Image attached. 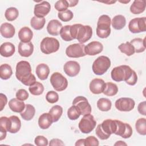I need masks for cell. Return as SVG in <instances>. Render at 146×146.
<instances>
[{
  "mask_svg": "<svg viewBox=\"0 0 146 146\" xmlns=\"http://www.w3.org/2000/svg\"><path fill=\"white\" fill-rule=\"evenodd\" d=\"M33 36V33L28 27H23L18 32V38L21 42L27 43L30 42Z\"/></svg>",
  "mask_w": 146,
  "mask_h": 146,
  "instance_id": "obj_25",
  "label": "cell"
},
{
  "mask_svg": "<svg viewBox=\"0 0 146 146\" xmlns=\"http://www.w3.org/2000/svg\"><path fill=\"white\" fill-rule=\"evenodd\" d=\"M70 27H71V25H66L62 27L60 30L59 34L62 39L64 41L68 42L73 40L71 35Z\"/></svg>",
  "mask_w": 146,
  "mask_h": 146,
  "instance_id": "obj_41",
  "label": "cell"
},
{
  "mask_svg": "<svg viewBox=\"0 0 146 146\" xmlns=\"http://www.w3.org/2000/svg\"><path fill=\"white\" fill-rule=\"evenodd\" d=\"M80 115V112L74 105H72L67 110V116L68 119L71 120H75L78 119Z\"/></svg>",
  "mask_w": 146,
  "mask_h": 146,
  "instance_id": "obj_42",
  "label": "cell"
},
{
  "mask_svg": "<svg viewBox=\"0 0 146 146\" xmlns=\"http://www.w3.org/2000/svg\"><path fill=\"white\" fill-rule=\"evenodd\" d=\"M72 105L75 106L80 112L81 115H85L91 113L92 108L87 98L82 96L76 97L72 101Z\"/></svg>",
  "mask_w": 146,
  "mask_h": 146,
  "instance_id": "obj_12",
  "label": "cell"
},
{
  "mask_svg": "<svg viewBox=\"0 0 146 146\" xmlns=\"http://www.w3.org/2000/svg\"><path fill=\"white\" fill-rule=\"evenodd\" d=\"M35 72L39 79L44 80H46L48 76L50 73V68L46 64L40 63L36 66Z\"/></svg>",
  "mask_w": 146,
  "mask_h": 146,
  "instance_id": "obj_26",
  "label": "cell"
},
{
  "mask_svg": "<svg viewBox=\"0 0 146 146\" xmlns=\"http://www.w3.org/2000/svg\"><path fill=\"white\" fill-rule=\"evenodd\" d=\"M50 81L53 88L57 91H62L68 86L67 79L58 72H54L51 75Z\"/></svg>",
  "mask_w": 146,
  "mask_h": 146,
  "instance_id": "obj_8",
  "label": "cell"
},
{
  "mask_svg": "<svg viewBox=\"0 0 146 146\" xmlns=\"http://www.w3.org/2000/svg\"><path fill=\"white\" fill-rule=\"evenodd\" d=\"M51 10V6L47 1H41L34 6V14L38 18H44L47 15Z\"/></svg>",
  "mask_w": 146,
  "mask_h": 146,
  "instance_id": "obj_15",
  "label": "cell"
},
{
  "mask_svg": "<svg viewBox=\"0 0 146 146\" xmlns=\"http://www.w3.org/2000/svg\"><path fill=\"white\" fill-rule=\"evenodd\" d=\"M15 76L22 84L27 86H30L36 82L35 76L31 73L30 63L26 60H21L17 64Z\"/></svg>",
  "mask_w": 146,
  "mask_h": 146,
  "instance_id": "obj_2",
  "label": "cell"
},
{
  "mask_svg": "<svg viewBox=\"0 0 146 146\" xmlns=\"http://www.w3.org/2000/svg\"><path fill=\"white\" fill-rule=\"evenodd\" d=\"M115 120L116 122V129L115 134L124 139L130 137L133 132L131 126L128 123H123L117 120Z\"/></svg>",
  "mask_w": 146,
  "mask_h": 146,
  "instance_id": "obj_14",
  "label": "cell"
},
{
  "mask_svg": "<svg viewBox=\"0 0 146 146\" xmlns=\"http://www.w3.org/2000/svg\"><path fill=\"white\" fill-rule=\"evenodd\" d=\"M121 3H129L130 2V1H119Z\"/></svg>",
  "mask_w": 146,
  "mask_h": 146,
  "instance_id": "obj_58",
  "label": "cell"
},
{
  "mask_svg": "<svg viewBox=\"0 0 146 146\" xmlns=\"http://www.w3.org/2000/svg\"><path fill=\"white\" fill-rule=\"evenodd\" d=\"M0 32L2 36L5 38H11L15 33V27L10 23L5 22L1 25Z\"/></svg>",
  "mask_w": 146,
  "mask_h": 146,
  "instance_id": "obj_21",
  "label": "cell"
},
{
  "mask_svg": "<svg viewBox=\"0 0 146 146\" xmlns=\"http://www.w3.org/2000/svg\"><path fill=\"white\" fill-rule=\"evenodd\" d=\"M46 23L44 18H38L35 16L33 17L30 21L31 26L35 30H39L42 29Z\"/></svg>",
  "mask_w": 146,
  "mask_h": 146,
  "instance_id": "obj_36",
  "label": "cell"
},
{
  "mask_svg": "<svg viewBox=\"0 0 146 146\" xmlns=\"http://www.w3.org/2000/svg\"><path fill=\"white\" fill-rule=\"evenodd\" d=\"M18 53L21 56L29 57L31 56L34 51L33 44L31 42H20L18 44Z\"/></svg>",
  "mask_w": 146,
  "mask_h": 146,
  "instance_id": "obj_19",
  "label": "cell"
},
{
  "mask_svg": "<svg viewBox=\"0 0 146 146\" xmlns=\"http://www.w3.org/2000/svg\"><path fill=\"white\" fill-rule=\"evenodd\" d=\"M48 113L51 116L53 122H56L60 118L63 113V108L59 105H55L51 107Z\"/></svg>",
  "mask_w": 146,
  "mask_h": 146,
  "instance_id": "obj_33",
  "label": "cell"
},
{
  "mask_svg": "<svg viewBox=\"0 0 146 146\" xmlns=\"http://www.w3.org/2000/svg\"><path fill=\"white\" fill-rule=\"evenodd\" d=\"M62 24L57 19H52L48 23L47 31L48 33L53 36H57L60 34Z\"/></svg>",
  "mask_w": 146,
  "mask_h": 146,
  "instance_id": "obj_20",
  "label": "cell"
},
{
  "mask_svg": "<svg viewBox=\"0 0 146 146\" xmlns=\"http://www.w3.org/2000/svg\"><path fill=\"white\" fill-rule=\"evenodd\" d=\"M15 51V46L11 42H5L0 47V54L2 56L8 58L14 55Z\"/></svg>",
  "mask_w": 146,
  "mask_h": 146,
  "instance_id": "obj_22",
  "label": "cell"
},
{
  "mask_svg": "<svg viewBox=\"0 0 146 146\" xmlns=\"http://www.w3.org/2000/svg\"><path fill=\"white\" fill-rule=\"evenodd\" d=\"M105 82L99 78H95L91 80L90 83L89 88L92 93L94 94H99L103 92L106 87Z\"/></svg>",
  "mask_w": 146,
  "mask_h": 146,
  "instance_id": "obj_18",
  "label": "cell"
},
{
  "mask_svg": "<svg viewBox=\"0 0 146 146\" xmlns=\"http://www.w3.org/2000/svg\"><path fill=\"white\" fill-rule=\"evenodd\" d=\"M85 45L81 43H74L69 45L66 50V54L70 58H80L86 54L84 52Z\"/></svg>",
  "mask_w": 146,
  "mask_h": 146,
  "instance_id": "obj_11",
  "label": "cell"
},
{
  "mask_svg": "<svg viewBox=\"0 0 146 146\" xmlns=\"http://www.w3.org/2000/svg\"><path fill=\"white\" fill-rule=\"evenodd\" d=\"M52 123V118L49 113H43L38 119V125L43 129L48 128Z\"/></svg>",
  "mask_w": 146,
  "mask_h": 146,
  "instance_id": "obj_24",
  "label": "cell"
},
{
  "mask_svg": "<svg viewBox=\"0 0 146 146\" xmlns=\"http://www.w3.org/2000/svg\"><path fill=\"white\" fill-rule=\"evenodd\" d=\"M135 128L136 131L141 135L145 136L146 135V119L145 118L139 119L135 124Z\"/></svg>",
  "mask_w": 146,
  "mask_h": 146,
  "instance_id": "obj_40",
  "label": "cell"
},
{
  "mask_svg": "<svg viewBox=\"0 0 146 146\" xmlns=\"http://www.w3.org/2000/svg\"><path fill=\"white\" fill-rule=\"evenodd\" d=\"M10 127V118L6 116H2L0 118V129L9 131Z\"/></svg>",
  "mask_w": 146,
  "mask_h": 146,
  "instance_id": "obj_46",
  "label": "cell"
},
{
  "mask_svg": "<svg viewBox=\"0 0 146 146\" xmlns=\"http://www.w3.org/2000/svg\"><path fill=\"white\" fill-rule=\"evenodd\" d=\"M118 92V87L117 85L112 82H107L106 87L103 93L108 96H112L117 94Z\"/></svg>",
  "mask_w": 146,
  "mask_h": 146,
  "instance_id": "obj_34",
  "label": "cell"
},
{
  "mask_svg": "<svg viewBox=\"0 0 146 146\" xmlns=\"http://www.w3.org/2000/svg\"><path fill=\"white\" fill-rule=\"evenodd\" d=\"M29 90L32 95L38 96L43 92L44 87L41 83L36 82L35 83L29 87Z\"/></svg>",
  "mask_w": 146,
  "mask_h": 146,
  "instance_id": "obj_38",
  "label": "cell"
},
{
  "mask_svg": "<svg viewBox=\"0 0 146 146\" xmlns=\"http://www.w3.org/2000/svg\"><path fill=\"white\" fill-rule=\"evenodd\" d=\"M96 121L95 120L94 116L89 113L83 115L79 123L78 127L80 131L83 133H89L95 128Z\"/></svg>",
  "mask_w": 146,
  "mask_h": 146,
  "instance_id": "obj_7",
  "label": "cell"
},
{
  "mask_svg": "<svg viewBox=\"0 0 146 146\" xmlns=\"http://www.w3.org/2000/svg\"><path fill=\"white\" fill-rule=\"evenodd\" d=\"M68 2V5H69V7H74L79 2L78 1H72V0H68L67 1Z\"/></svg>",
  "mask_w": 146,
  "mask_h": 146,
  "instance_id": "obj_55",
  "label": "cell"
},
{
  "mask_svg": "<svg viewBox=\"0 0 146 146\" xmlns=\"http://www.w3.org/2000/svg\"><path fill=\"white\" fill-rule=\"evenodd\" d=\"M145 9V0H135L130 6V11L132 14H139L144 11Z\"/></svg>",
  "mask_w": 146,
  "mask_h": 146,
  "instance_id": "obj_27",
  "label": "cell"
},
{
  "mask_svg": "<svg viewBox=\"0 0 146 146\" xmlns=\"http://www.w3.org/2000/svg\"><path fill=\"white\" fill-rule=\"evenodd\" d=\"M35 113V109L33 106L30 104H26L25 110L21 113L22 118L26 121L31 120L34 116Z\"/></svg>",
  "mask_w": 146,
  "mask_h": 146,
  "instance_id": "obj_30",
  "label": "cell"
},
{
  "mask_svg": "<svg viewBox=\"0 0 146 146\" xmlns=\"http://www.w3.org/2000/svg\"><path fill=\"white\" fill-rule=\"evenodd\" d=\"M10 118V127L9 131L11 133L18 132L21 127V121L19 118L15 115L11 116Z\"/></svg>",
  "mask_w": 146,
  "mask_h": 146,
  "instance_id": "obj_28",
  "label": "cell"
},
{
  "mask_svg": "<svg viewBox=\"0 0 146 146\" xmlns=\"http://www.w3.org/2000/svg\"><path fill=\"white\" fill-rule=\"evenodd\" d=\"M63 70L66 74L68 76L74 77L79 74L80 70V66L78 62L76 61L70 60L64 64Z\"/></svg>",
  "mask_w": 146,
  "mask_h": 146,
  "instance_id": "obj_16",
  "label": "cell"
},
{
  "mask_svg": "<svg viewBox=\"0 0 146 146\" xmlns=\"http://www.w3.org/2000/svg\"><path fill=\"white\" fill-rule=\"evenodd\" d=\"M138 112L144 116L146 115V102L145 101H143L140 102L137 106Z\"/></svg>",
  "mask_w": 146,
  "mask_h": 146,
  "instance_id": "obj_50",
  "label": "cell"
},
{
  "mask_svg": "<svg viewBox=\"0 0 146 146\" xmlns=\"http://www.w3.org/2000/svg\"><path fill=\"white\" fill-rule=\"evenodd\" d=\"M99 143L98 140L94 136H90L85 139V146H92V145H99Z\"/></svg>",
  "mask_w": 146,
  "mask_h": 146,
  "instance_id": "obj_49",
  "label": "cell"
},
{
  "mask_svg": "<svg viewBox=\"0 0 146 146\" xmlns=\"http://www.w3.org/2000/svg\"><path fill=\"white\" fill-rule=\"evenodd\" d=\"M135 105V102L130 98H121L118 99L115 103V107L120 111L128 112L132 110Z\"/></svg>",
  "mask_w": 146,
  "mask_h": 146,
  "instance_id": "obj_13",
  "label": "cell"
},
{
  "mask_svg": "<svg viewBox=\"0 0 146 146\" xmlns=\"http://www.w3.org/2000/svg\"><path fill=\"white\" fill-rule=\"evenodd\" d=\"M54 7L57 11L59 12H62L67 10L68 7H69V5L67 1L59 0L56 2Z\"/></svg>",
  "mask_w": 146,
  "mask_h": 146,
  "instance_id": "obj_44",
  "label": "cell"
},
{
  "mask_svg": "<svg viewBox=\"0 0 146 146\" xmlns=\"http://www.w3.org/2000/svg\"><path fill=\"white\" fill-rule=\"evenodd\" d=\"M116 129V120L107 119L97 126L95 132L97 136L101 140H107L111 134L115 133Z\"/></svg>",
  "mask_w": 146,
  "mask_h": 146,
  "instance_id": "obj_3",
  "label": "cell"
},
{
  "mask_svg": "<svg viewBox=\"0 0 146 146\" xmlns=\"http://www.w3.org/2000/svg\"><path fill=\"white\" fill-rule=\"evenodd\" d=\"M58 17L63 22H68L73 18L74 14L71 10L67 9L64 11L59 12Z\"/></svg>",
  "mask_w": 146,
  "mask_h": 146,
  "instance_id": "obj_43",
  "label": "cell"
},
{
  "mask_svg": "<svg viewBox=\"0 0 146 146\" xmlns=\"http://www.w3.org/2000/svg\"><path fill=\"white\" fill-rule=\"evenodd\" d=\"M111 24L113 29L117 30H121L123 29L125 26V18L122 15H117L112 18Z\"/></svg>",
  "mask_w": 146,
  "mask_h": 146,
  "instance_id": "obj_31",
  "label": "cell"
},
{
  "mask_svg": "<svg viewBox=\"0 0 146 146\" xmlns=\"http://www.w3.org/2000/svg\"><path fill=\"white\" fill-rule=\"evenodd\" d=\"M76 146L80 145V146H85V139H80L78 140L75 144Z\"/></svg>",
  "mask_w": 146,
  "mask_h": 146,
  "instance_id": "obj_53",
  "label": "cell"
},
{
  "mask_svg": "<svg viewBox=\"0 0 146 146\" xmlns=\"http://www.w3.org/2000/svg\"><path fill=\"white\" fill-rule=\"evenodd\" d=\"M34 143L38 146H46L48 145V140L44 136L39 135L35 137Z\"/></svg>",
  "mask_w": 146,
  "mask_h": 146,
  "instance_id": "obj_47",
  "label": "cell"
},
{
  "mask_svg": "<svg viewBox=\"0 0 146 146\" xmlns=\"http://www.w3.org/2000/svg\"><path fill=\"white\" fill-rule=\"evenodd\" d=\"M7 102V98L6 96L1 93L0 94V105H1V111H2L5 106H6V103Z\"/></svg>",
  "mask_w": 146,
  "mask_h": 146,
  "instance_id": "obj_51",
  "label": "cell"
},
{
  "mask_svg": "<svg viewBox=\"0 0 146 146\" xmlns=\"http://www.w3.org/2000/svg\"><path fill=\"white\" fill-rule=\"evenodd\" d=\"M145 38L143 39L140 38H136L132 39L129 43L133 46L135 52L140 53L144 52L145 50Z\"/></svg>",
  "mask_w": 146,
  "mask_h": 146,
  "instance_id": "obj_29",
  "label": "cell"
},
{
  "mask_svg": "<svg viewBox=\"0 0 146 146\" xmlns=\"http://www.w3.org/2000/svg\"><path fill=\"white\" fill-rule=\"evenodd\" d=\"M116 1H105V2H103V3H108V4H112V3H115Z\"/></svg>",
  "mask_w": 146,
  "mask_h": 146,
  "instance_id": "obj_57",
  "label": "cell"
},
{
  "mask_svg": "<svg viewBox=\"0 0 146 146\" xmlns=\"http://www.w3.org/2000/svg\"><path fill=\"white\" fill-rule=\"evenodd\" d=\"M111 76L115 82L125 81L130 86H134L137 81V76L135 71L127 65H121L113 68Z\"/></svg>",
  "mask_w": 146,
  "mask_h": 146,
  "instance_id": "obj_1",
  "label": "cell"
},
{
  "mask_svg": "<svg viewBox=\"0 0 146 146\" xmlns=\"http://www.w3.org/2000/svg\"><path fill=\"white\" fill-rule=\"evenodd\" d=\"M111 66L110 58L106 56H100L94 62L92 69L94 73L98 75L104 74Z\"/></svg>",
  "mask_w": 146,
  "mask_h": 146,
  "instance_id": "obj_5",
  "label": "cell"
},
{
  "mask_svg": "<svg viewBox=\"0 0 146 146\" xmlns=\"http://www.w3.org/2000/svg\"><path fill=\"white\" fill-rule=\"evenodd\" d=\"M50 146H55V145H64V143L62 140L59 139H52L50 140L49 143Z\"/></svg>",
  "mask_w": 146,
  "mask_h": 146,
  "instance_id": "obj_52",
  "label": "cell"
},
{
  "mask_svg": "<svg viewBox=\"0 0 146 146\" xmlns=\"http://www.w3.org/2000/svg\"><path fill=\"white\" fill-rule=\"evenodd\" d=\"M110 17L107 15H101L98 21L96 35L100 38H107L111 34Z\"/></svg>",
  "mask_w": 146,
  "mask_h": 146,
  "instance_id": "obj_4",
  "label": "cell"
},
{
  "mask_svg": "<svg viewBox=\"0 0 146 146\" xmlns=\"http://www.w3.org/2000/svg\"><path fill=\"white\" fill-rule=\"evenodd\" d=\"M0 132H1V136H0V140L2 141V140H3L4 139L6 138V134H7V131L2 130V129H0Z\"/></svg>",
  "mask_w": 146,
  "mask_h": 146,
  "instance_id": "obj_54",
  "label": "cell"
},
{
  "mask_svg": "<svg viewBox=\"0 0 146 146\" xmlns=\"http://www.w3.org/2000/svg\"><path fill=\"white\" fill-rule=\"evenodd\" d=\"M92 35V29L90 26L77 24L76 39L79 43H84L91 38Z\"/></svg>",
  "mask_w": 146,
  "mask_h": 146,
  "instance_id": "obj_9",
  "label": "cell"
},
{
  "mask_svg": "<svg viewBox=\"0 0 146 146\" xmlns=\"http://www.w3.org/2000/svg\"><path fill=\"white\" fill-rule=\"evenodd\" d=\"M26 104L23 101L20 100L17 98H13L9 102L10 109L15 112L21 113L25 108Z\"/></svg>",
  "mask_w": 146,
  "mask_h": 146,
  "instance_id": "obj_23",
  "label": "cell"
},
{
  "mask_svg": "<svg viewBox=\"0 0 146 146\" xmlns=\"http://www.w3.org/2000/svg\"><path fill=\"white\" fill-rule=\"evenodd\" d=\"M118 48L122 53L125 54L127 56H131L135 52L133 46L129 42L120 44L118 46Z\"/></svg>",
  "mask_w": 146,
  "mask_h": 146,
  "instance_id": "obj_35",
  "label": "cell"
},
{
  "mask_svg": "<svg viewBox=\"0 0 146 146\" xmlns=\"http://www.w3.org/2000/svg\"><path fill=\"white\" fill-rule=\"evenodd\" d=\"M112 103L107 98H100L97 102V107L102 111H108L111 110Z\"/></svg>",
  "mask_w": 146,
  "mask_h": 146,
  "instance_id": "obj_37",
  "label": "cell"
},
{
  "mask_svg": "<svg viewBox=\"0 0 146 146\" xmlns=\"http://www.w3.org/2000/svg\"><path fill=\"white\" fill-rule=\"evenodd\" d=\"M13 74L11 66L8 64H2L0 66V78L3 80L9 79Z\"/></svg>",
  "mask_w": 146,
  "mask_h": 146,
  "instance_id": "obj_32",
  "label": "cell"
},
{
  "mask_svg": "<svg viewBox=\"0 0 146 146\" xmlns=\"http://www.w3.org/2000/svg\"><path fill=\"white\" fill-rule=\"evenodd\" d=\"M60 47L59 42L53 37L44 38L40 42V48L45 54H50L56 52Z\"/></svg>",
  "mask_w": 146,
  "mask_h": 146,
  "instance_id": "obj_6",
  "label": "cell"
},
{
  "mask_svg": "<svg viewBox=\"0 0 146 146\" xmlns=\"http://www.w3.org/2000/svg\"><path fill=\"white\" fill-rule=\"evenodd\" d=\"M15 96L16 98H17L18 99L24 101L27 99V98H29V93L25 89H19L16 92Z\"/></svg>",
  "mask_w": 146,
  "mask_h": 146,
  "instance_id": "obj_48",
  "label": "cell"
},
{
  "mask_svg": "<svg viewBox=\"0 0 146 146\" xmlns=\"http://www.w3.org/2000/svg\"><path fill=\"white\" fill-rule=\"evenodd\" d=\"M115 145H127V144L123 141H117L114 144Z\"/></svg>",
  "mask_w": 146,
  "mask_h": 146,
  "instance_id": "obj_56",
  "label": "cell"
},
{
  "mask_svg": "<svg viewBox=\"0 0 146 146\" xmlns=\"http://www.w3.org/2000/svg\"><path fill=\"white\" fill-rule=\"evenodd\" d=\"M103 50V44L98 41H92L85 46L84 52L86 55L94 56L100 54Z\"/></svg>",
  "mask_w": 146,
  "mask_h": 146,
  "instance_id": "obj_17",
  "label": "cell"
},
{
  "mask_svg": "<svg viewBox=\"0 0 146 146\" xmlns=\"http://www.w3.org/2000/svg\"><path fill=\"white\" fill-rule=\"evenodd\" d=\"M19 15L18 10L15 7H9L5 13V17L9 21H13L17 18Z\"/></svg>",
  "mask_w": 146,
  "mask_h": 146,
  "instance_id": "obj_39",
  "label": "cell"
},
{
  "mask_svg": "<svg viewBox=\"0 0 146 146\" xmlns=\"http://www.w3.org/2000/svg\"><path fill=\"white\" fill-rule=\"evenodd\" d=\"M46 99L48 103L53 104L58 101L59 95L56 92L54 91H50L46 95Z\"/></svg>",
  "mask_w": 146,
  "mask_h": 146,
  "instance_id": "obj_45",
  "label": "cell"
},
{
  "mask_svg": "<svg viewBox=\"0 0 146 146\" xmlns=\"http://www.w3.org/2000/svg\"><path fill=\"white\" fill-rule=\"evenodd\" d=\"M129 30L132 33H140L146 31V18H135L130 21L128 24Z\"/></svg>",
  "mask_w": 146,
  "mask_h": 146,
  "instance_id": "obj_10",
  "label": "cell"
}]
</instances>
